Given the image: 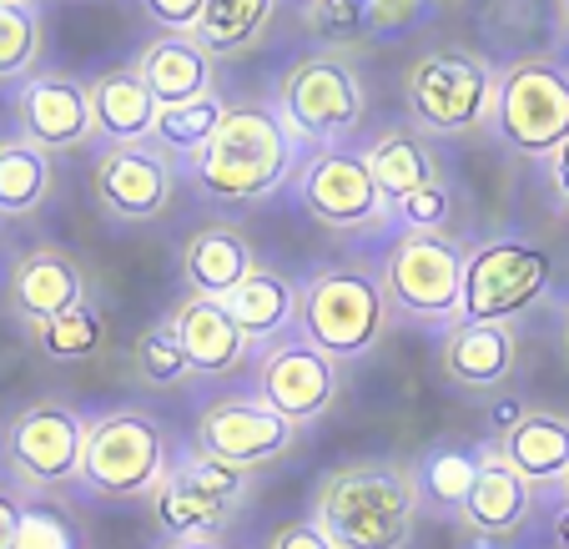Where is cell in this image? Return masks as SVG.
Instances as JSON below:
<instances>
[{
    "instance_id": "obj_1",
    "label": "cell",
    "mask_w": 569,
    "mask_h": 549,
    "mask_svg": "<svg viewBox=\"0 0 569 549\" xmlns=\"http://www.w3.org/2000/svg\"><path fill=\"white\" fill-rule=\"evenodd\" d=\"M302 167V147L288 131L278 101H242L227 107L217 137L197 151L187 172L192 187L212 202H262L282 192Z\"/></svg>"
},
{
    "instance_id": "obj_2",
    "label": "cell",
    "mask_w": 569,
    "mask_h": 549,
    "mask_svg": "<svg viewBox=\"0 0 569 549\" xmlns=\"http://www.w3.org/2000/svg\"><path fill=\"white\" fill-rule=\"evenodd\" d=\"M419 509L413 469L393 459L338 463L312 489V519L338 549H409Z\"/></svg>"
},
{
    "instance_id": "obj_3",
    "label": "cell",
    "mask_w": 569,
    "mask_h": 549,
    "mask_svg": "<svg viewBox=\"0 0 569 549\" xmlns=\"http://www.w3.org/2000/svg\"><path fill=\"white\" fill-rule=\"evenodd\" d=\"M298 333L338 363H358L388 338L393 302L383 272L363 262H322L298 282Z\"/></svg>"
},
{
    "instance_id": "obj_4",
    "label": "cell",
    "mask_w": 569,
    "mask_h": 549,
    "mask_svg": "<svg viewBox=\"0 0 569 549\" xmlns=\"http://www.w3.org/2000/svg\"><path fill=\"white\" fill-rule=\"evenodd\" d=\"M177 449L167 423L141 409H107L87 429V459H81V489L91 499H147L167 479Z\"/></svg>"
},
{
    "instance_id": "obj_5",
    "label": "cell",
    "mask_w": 569,
    "mask_h": 549,
    "mask_svg": "<svg viewBox=\"0 0 569 549\" xmlns=\"http://www.w3.org/2000/svg\"><path fill=\"white\" fill-rule=\"evenodd\" d=\"M495 91H499V71L483 56L463 51V46L423 51L403 71L409 121L419 131H429V137H469V131L489 127Z\"/></svg>"
},
{
    "instance_id": "obj_6",
    "label": "cell",
    "mask_w": 569,
    "mask_h": 549,
    "mask_svg": "<svg viewBox=\"0 0 569 549\" xmlns=\"http://www.w3.org/2000/svg\"><path fill=\"white\" fill-rule=\"evenodd\" d=\"M489 137L519 157H555L569 147V66L555 56H525L499 71Z\"/></svg>"
},
{
    "instance_id": "obj_7",
    "label": "cell",
    "mask_w": 569,
    "mask_h": 549,
    "mask_svg": "<svg viewBox=\"0 0 569 549\" xmlns=\"http://www.w3.org/2000/svg\"><path fill=\"white\" fill-rule=\"evenodd\" d=\"M278 111L288 121V131L298 137V147L328 151V147H343L363 127L368 91L338 51H312L282 76Z\"/></svg>"
},
{
    "instance_id": "obj_8",
    "label": "cell",
    "mask_w": 569,
    "mask_h": 549,
    "mask_svg": "<svg viewBox=\"0 0 569 549\" xmlns=\"http://www.w3.org/2000/svg\"><path fill=\"white\" fill-rule=\"evenodd\" d=\"M87 429L91 419L76 413L61 399H36L11 413V423L0 429V463L6 479L21 489L51 495V489L81 485V459H87Z\"/></svg>"
},
{
    "instance_id": "obj_9",
    "label": "cell",
    "mask_w": 569,
    "mask_h": 549,
    "mask_svg": "<svg viewBox=\"0 0 569 549\" xmlns=\"http://www.w3.org/2000/svg\"><path fill=\"white\" fill-rule=\"evenodd\" d=\"M463 258L469 248L449 232H403L383 258V288L398 312L419 323H459L463 302Z\"/></svg>"
},
{
    "instance_id": "obj_10",
    "label": "cell",
    "mask_w": 569,
    "mask_h": 549,
    "mask_svg": "<svg viewBox=\"0 0 569 549\" xmlns=\"http://www.w3.org/2000/svg\"><path fill=\"white\" fill-rule=\"evenodd\" d=\"M549 288V252L525 238H495L469 248L463 258V302L459 318L469 323H509L535 308Z\"/></svg>"
},
{
    "instance_id": "obj_11",
    "label": "cell",
    "mask_w": 569,
    "mask_h": 549,
    "mask_svg": "<svg viewBox=\"0 0 569 549\" xmlns=\"http://www.w3.org/2000/svg\"><path fill=\"white\" fill-rule=\"evenodd\" d=\"M292 192H298L302 212L318 227H328V232H378L393 217L368 162L343 147L308 151L298 177H292Z\"/></svg>"
},
{
    "instance_id": "obj_12",
    "label": "cell",
    "mask_w": 569,
    "mask_h": 549,
    "mask_svg": "<svg viewBox=\"0 0 569 549\" xmlns=\"http://www.w3.org/2000/svg\"><path fill=\"white\" fill-rule=\"evenodd\" d=\"M258 399H268L282 419L302 423L333 413V403L343 399V363L328 358L322 348H312L302 333H288L282 343H268L258 353Z\"/></svg>"
},
{
    "instance_id": "obj_13",
    "label": "cell",
    "mask_w": 569,
    "mask_h": 549,
    "mask_svg": "<svg viewBox=\"0 0 569 549\" xmlns=\"http://www.w3.org/2000/svg\"><path fill=\"white\" fill-rule=\"evenodd\" d=\"M292 443H298V423L282 419L258 393H227L197 413V449H207L212 459L232 463L242 475L282 459Z\"/></svg>"
},
{
    "instance_id": "obj_14",
    "label": "cell",
    "mask_w": 569,
    "mask_h": 549,
    "mask_svg": "<svg viewBox=\"0 0 569 549\" xmlns=\"http://www.w3.org/2000/svg\"><path fill=\"white\" fill-rule=\"evenodd\" d=\"M177 187V157L157 141H137V147H107L91 167V192H97L101 212L117 222H151L167 212Z\"/></svg>"
},
{
    "instance_id": "obj_15",
    "label": "cell",
    "mask_w": 569,
    "mask_h": 549,
    "mask_svg": "<svg viewBox=\"0 0 569 549\" xmlns=\"http://www.w3.org/2000/svg\"><path fill=\"white\" fill-rule=\"evenodd\" d=\"M16 127L21 141L41 151H76L87 137H97L91 121V87L66 71H36L16 87Z\"/></svg>"
},
{
    "instance_id": "obj_16",
    "label": "cell",
    "mask_w": 569,
    "mask_h": 549,
    "mask_svg": "<svg viewBox=\"0 0 569 549\" xmlns=\"http://www.w3.org/2000/svg\"><path fill=\"white\" fill-rule=\"evenodd\" d=\"M6 302H11V312L26 328H41L51 318H61V312L91 302L87 268L61 248H31L16 258L11 282H6Z\"/></svg>"
},
{
    "instance_id": "obj_17",
    "label": "cell",
    "mask_w": 569,
    "mask_h": 549,
    "mask_svg": "<svg viewBox=\"0 0 569 549\" xmlns=\"http://www.w3.org/2000/svg\"><path fill=\"white\" fill-rule=\"evenodd\" d=\"M137 76L147 81V91L157 97V107H187L217 91V56L207 51L197 36H172L161 31L157 41L141 46Z\"/></svg>"
},
{
    "instance_id": "obj_18",
    "label": "cell",
    "mask_w": 569,
    "mask_h": 549,
    "mask_svg": "<svg viewBox=\"0 0 569 549\" xmlns=\"http://www.w3.org/2000/svg\"><path fill=\"white\" fill-rule=\"evenodd\" d=\"M167 323H172L177 343L187 348V358H192V368L202 378L242 373V363L252 358L248 333L232 323V312H227L217 298H197V292H187V298L172 308Z\"/></svg>"
},
{
    "instance_id": "obj_19",
    "label": "cell",
    "mask_w": 569,
    "mask_h": 549,
    "mask_svg": "<svg viewBox=\"0 0 569 549\" xmlns=\"http://www.w3.org/2000/svg\"><path fill=\"white\" fill-rule=\"evenodd\" d=\"M519 363V343L509 323H459L443 333V378L463 393H499Z\"/></svg>"
},
{
    "instance_id": "obj_20",
    "label": "cell",
    "mask_w": 569,
    "mask_h": 549,
    "mask_svg": "<svg viewBox=\"0 0 569 549\" xmlns=\"http://www.w3.org/2000/svg\"><path fill=\"white\" fill-rule=\"evenodd\" d=\"M479 453H483V469L469 505L459 509V525L479 539H515L529 525V515H535V485H525L499 459V443H479Z\"/></svg>"
},
{
    "instance_id": "obj_21",
    "label": "cell",
    "mask_w": 569,
    "mask_h": 549,
    "mask_svg": "<svg viewBox=\"0 0 569 549\" xmlns=\"http://www.w3.org/2000/svg\"><path fill=\"white\" fill-rule=\"evenodd\" d=\"M258 272V252L242 238V227L232 222H207L197 227L182 248V282L197 292V298H217L237 292L242 282Z\"/></svg>"
},
{
    "instance_id": "obj_22",
    "label": "cell",
    "mask_w": 569,
    "mask_h": 549,
    "mask_svg": "<svg viewBox=\"0 0 569 549\" xmlns=\"http://www.w3.org/2000/svg\"><path fill=\"white\" fill-rule=\"evenodd\" d=\"M499 459L535 489H565L569 485V413L555 409H525V419L505 433Z\"/></svg>"
},
{
    "instance_id": "obj_23",
    "label": "cell",
    "mask_w": 569,
    "mask_h": 549,
    "mask_svg": "<svg viewBox=\"0 0 569 549\" xmlns=\"http://www.w3.org/2000/svg\"><path fill=\"white\" fill-rule=\"evenodd\" d=\"M157 97L137 76V66H117V71L91 81V121L107 147H137V141L157 137Z\"/></svg>"
},
{
    "instance_id": "obj_24",
    "label": "cell",
    "mask_w": 569,
    "mask_h": 549,
    "mask_svg": "<svg viewBox=\"0 0 569 549\" xmlns=\"http://www.w3.org/2000/svg\"><path fill=\"white\" fill-rule=\"evenodd\" d=\"M298 282L282 278L272 268H258L237 292H227L222 308L232 312V323L248 333L252 348H268V343H282L288 333H298Z\"/></svg>"
},
{
    "instance_id": "obj_25",
    "label": "cell",
    "mask_w": 569,
    "mask_h": 549,
    "mask_svg": "<svg viewBox=\"0 0 569 549\" xmlns=\"http://www.w3.org/2000/svg\"><path fill=\"white\" fill-rule=\"evenodd\" d=\"M363 162H368V172H373L378 192L388 197V207L439 182L433 141L423 137L419 127H393V131H383V137H373L363 147Z\"/></svg>"
},
{
    "instance_id": "obj_26",
    "label": "cell",
    "mask_w": 569,
    "mask_h": 549,
    "mask_svg": "<svg viewBox=\"0 0 569 549\" xmlns=\"http://www.w3.org/2000/svg\"><path fill=\"white\" fill-rule=\"evenodd\" d=\"M483 453L479 449H453V443H439L429 449L419 463H413V489H419V505H429L433 515H453L469 505L473 485H479Z\"/></svg>"
},
{
    "instance_id": "obj_27",
    "label": "cell",
    "mask_w": 569,
    "mask_h": 549,
    "mask_svg": "<svg viewBox=\"0 0 569 549\" xmlns=\"http://www.w3.org/2000/svg\"><path fill=\"white\" fill-rule=\"evenodd\" d=\"M151 505H157V525L172 539H207V545H217V535H222L237 515V505H222V499L202 495V489H192L187 479H177L172 469H167V479L157 485Z\"/></svg>"
},
{
    "instance_id": "obj_28",
    "label": "cell",
    "mask_w": 569,
    "mask_h": 549,
    "mask_svg": "<svg viewBox=\"0 0 569 549\" xmlns=\"http://www.w3.org/2000/svg\"><path fill=\"white\" fill-rule=\"evenodd\" d=\"M51 187H56L51 151L31 147L21 137L0 141V217H31L51 197Z\"/></svg>"
},
{
    "instance_id": "obj_29",
    "label": "cell",
    "mask_w": 569,
    "mask_h": 549,
    "mask_svg": "<svg viewBox=\"0 0 569 549\" xmlns=\"http://www.w3.org/2000/svg\"><path fill=\"white\" fill-rule=\"evenodd\" d=\"M272 6L278 0H207L192 36L212 56H237V51H248V46H258V36L272 21Z\"/></svg>"
},
{
    "instance_id": "obj_30",
    "label": "cell",
    "mask_w": 569,
    "mask_h": 549,
    "mask_svg": "<svg viewBox=\"0 0 569 549\" xmlns=\"http://www.w3.org/2000/svg\"><path fill=\"white\" fill-rule=\"evenodd\" d=\"M41 61V6L36 0H0V81L21 87Z\"/></svg>"
},
{
    "instance_id": "obj_31",
    "label": "cell",
    "mask_w": 569,
    "mask_h": 549,
    "mask_svg": "<svg viewBox=\"0 0 569 549\" xmlns=\"http://www.w3.org/2000/svg\"><path fill=\"white\" fill-rule=\"evenodd\" d=\"M227 107H232V101H222L217 91H212V97H202V101H187V107H167L157 117V137H151V141H157V147H167L172 157H187V162H192L197 151L217 137Z\"/></svg>"
},
{
    "instance_id": "obj_32",
    "label": "cell",
    "mask_w": 569,
    "mask_h": 549,
    "mask_svg": "<svg viewBox=\"0 0 569 549\" xmlns=\"http://www.w3.org/2000/svg\"><path fill=\"white\" fill-rule=\"evenodd\" d=\"M36 333V348L56 363H76V358H91L101 343H107V318L97 312V302H81V308L61 312L51 323L31 328Z\"/></svg>"
},
{
    "instance_id": "obj_33",
    "label": "cell",
    "mask_w": 569,
    "mask_h": 549,
    "mask_svg": "<svg viewBox=\"0 0 569 549\" xmlns=\"http://www.w3.org/2000/svg\"><path fill=\"white\" fill-rule=\"evenodd\" d=\"M131 368H137V378L147 388H182L187 378L197 373L192 358H187V348L177 343L172 323H157L137 338V348H131Z\"/></svg>"
},
{
    "instance_id": "obj_34",
    "label": "cell",
    "mask_w": 569,
    "mask_h": 549,
    "mask_svg": "<svg viewBox=\"0 0 569 549\" xmlns=\"http://www.w3.org/2000/svg\"><path fill=\"white\" fill-rule=\"evenodd\" d=\"M302 26L312 36H322L328 46H348L358 36H368V0H308Z\"/></svg>"
},
{
    "instance_id": "obj_35",
    "label": "cell",
    "mask_w": 569,
    "mask_h": 549,
    "mask_svg": "<svg viewBox=\"0 0 569 549\" xmlns=\"http://www.w3.org/2000/svg\"><path fill=\"white\" fill-rule=\"evenodd\" d=\"M393 217L403 222V232H443V217H449V187L433 182L423 192L393 202Z\"/></svg>"
},
{
    "instance_id": "obj_36",
    "label": "cell",
    "mask_w": 569,
    "mask_h": 549,
    "mask_svg": "<svg viewBox=\"0 0 569 549\" xmlns=\"http://www.w3.org/2000/svg\"><path fill=\"white\" fill-rule=\"evenodd\" d=\"M16 549H76V529L66 525L56 509L46 505H26L21 519V545Z\"/></svg>"
},
{
    "instance_id": "obj_37",
    "label": "cell",
    "mask_w": 569,
    "mask_h": 549,
    "mask_svg": "<svg viewBox=\"0 0 569 549\" xmlns=\"http://www.w3.org/2000/svg\"><path fill=\"white\" fill-rule=\"evenodd\" d=\"M429 0H368V36H398L423 21Z\"/></svg>"
},
{
    "instance_id": "obj_38",
    "label": "cell",
    "mask_w": 569,
    "mask_h": 549,
    "mask_svg": "<svg viewBox=\"0 0 569 549\" xmlns=\"http://www.w3.org/2000/svg\"><path fill=\"white\" fill-rule=\"evenodd\" d=\"M202 6L207 0H141V11L172 36H192L197 21H202Z\"/></svg>"
},
{
    "instance_id": "obj_39",
    "label": "cell",
    "mask_w": 569,
    "mask_h": 549,
    "mask_svg": "<svg viewBox=\"0 0 569 549\" xmlns=\"http://www.w3.org/2000/svg\"><path fill=\"white\" fill-rule=\"evenodd\" d=\"M268 549H338L333 539H328V529L318 525V519H292V525H278L268 539Z\"/></svg>"
},
{
    "instance_id": "obj_40",
    "label": "cell",
    "mask_w": 569,
    "mask_h": 549,
    "mask_svg": "<svg viewBox=\"0 0 569 549\" xmlns=\"http://www.w3.org/2000/svg\"><path fill=\"white\" fill-rule=\"evenodd\" d=\"M26 489L16 479H0V549L21 545V519H26Z\"/></svg>"
},
{
    "instance_id": "obj_41",
    "label": "cell",
    "mask_w": 569,
    "mask_h": 549,
    "mask_svg": "<svg viewBox=\"0 0 569 549\" xmlns=\"http://www.w3.org/2000/svg\"><path fill=\"white\" fill-rule=\"evenodd\" d=\"M549 187H555V192L565 197V207H569V147H559L555 157H549Z\"/></svg>"
},
{
    "instance_id": "obj_42",
    "label": "cell",
    "mask_w": 569,
    "mask_h": 549,
    "mask_svg": "<svg viewBox=\"0 0 569 549\" xmlns=\"http://www.w3.org/2000/svg\"><path fill=\"white\" fill-rule=\"evenodd\" d=\"M161 549H222V545H207V539H167Z\"/></svg>"
},
{
    "instance_id": "obj_43",
    "label": "cell",
    "mask_w": 569,
    "mask_h": 549,
    "mask_svg": "<svg viewBox=\"0 0 569 549\" xmlns=\"http://www.w3.org/2000/svg\"><path fill=\"white\" fill-rule=\"evenodd\" d=\"M555 549H569V509L559 515V525H555Z\"/></svg>"
},
{
    "instance_id": "obj_44",
    "label": "cell",
    "mask_w": 569,
    "mask_h": 549,
    "mask_svg": "<svg viewBox=\"0 0 569 549\" xmlns=\"http://www.w3.org/2000/svg\"><path fill=\"white\" fill-rule=\"evenodd\" d=\"M555 21H559V31L569 36V0H555Z\"/></svg>"
},
{
    "instance_id": "obj_45",
    "label": "cell",
    "mask_w": 569,
    "mask_h": 549,
    "mask_svg": "<svg viewBox=\"0 0 569 549\" xmlns=\"http://www.w3.org/2000/svg\"><path fill=\"white\" fill-rule=\"evenodd\" d=\"M559 338H565V358H569V308H565V318H559Z\"/></svg>"
},
{
    "instance_id": "obj_46",
    "label": "cell",
    "mask_w": 569,
    "mask_h": 549,
    "mask_svg": "<svg viewBox=\"0 0 569 549\" xmlns=\"http://www.w3.org/2000/svg\"><path fill=\"white\" fill-rule=\"evenodd\" d=\"M565 495H569V485H565Z\"/></svg>"
}]
</instances>
